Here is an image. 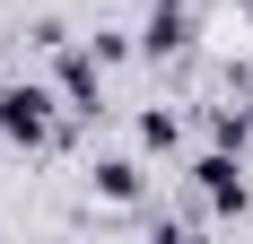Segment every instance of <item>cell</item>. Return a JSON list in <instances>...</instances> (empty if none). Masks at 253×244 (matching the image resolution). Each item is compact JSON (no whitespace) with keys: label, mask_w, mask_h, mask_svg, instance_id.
<instances>
[{"label":"cell","mask_w":253,"mask_h":244,"mask_svg":"<svg viewBox=\"0 0 253 244\" xmlns=\"http://www.w3.org/2000/svg\"><path fill=\"white\" fill-rule=\"evenodd\" d=\"M192 209L201 218H253V183H245V157L236 148L192 157Z\"/></svg>","instance_id":"6da1fadb"},{"label":"cell","mask_w":253,"mask_h":244,"mask_svg":"<svg viewBox=\"0 0 253 244\" xmlns=\"http://www.w3.org/2000/svg\"><path fill=\"white\" fill-rule=\"evenodd\" d=\"M52 114H61V96H52L44 79L0 87V140H9V148H44L52 140Z\"/></svg>","instance_id":"7a4b0ae2"},{"label":"cell","mask_w":253,"mask_h":244,"mask_svg":"<svg viewBox=\"0 0 253 244\" xmlns=\"http://www.w3.org/2000/svg\"><path fill=\"white\" fill-rule=\"evenodd\" d=\"M52 96H61V114L96 122L105 114V61L87 44H61V52H52Z\"/></svg>","instance_id":"3957f363"},{"label":"cell","mask_w":253,"mask_h":244,"mask_svg":"<svg viewBox=\"0 0 253 244\" xmlns=\"http://www.w3.org/2000/svg\"><path fill=\"white\" fill-rule=\"evenodd\" d=\"M183 44H192V9H183V0H149V18H140V52L166 61V52H183Z\"/></svg>","instance_id":"277c9868"},{"label":"cell","mask_w":253,"mask_h":244,"mask_svg":"<svg viewBox=\"0 0 253 244\" xmlns=\"http://www.w3.org/2000/svg\"><path fill=\"white\" fill-rule=\"evenodd\" d=\"M87 183H96V192L114 201V209H131V201L149 192V174H140V157H123V148H114V157H96V166H87Z\"/></svg>","instance_id":"5b68a950"},{"label":"cell","mask_w":253,"mask_h":244,"mask_svg":"<svg viewBox=\"0 0 253 244\" xmlns=\"http://www.w3.org/2000/svg\"><path fill=\"white\" fill-rule=\"evenodd\" d=\"M131 140L149 148V157H175V148H183V114H166V105H149V114L131 122Z\"/></svg>","instance_id":"8992f818"},{"label":"cell","mask_w":253,"mask_h":244,"mask_svg":"<svg viewBox=\"0 0 253 244\" xmlns=\"http://www.w3.org/2000/svg\"><path fill=\"white\" fill-rule=\"evenodd\" d=\"M210 140L245 157V148H253V105H227V114H210Z\"/></svg>","instance_id":"52a82bcc"}]
</instances>
